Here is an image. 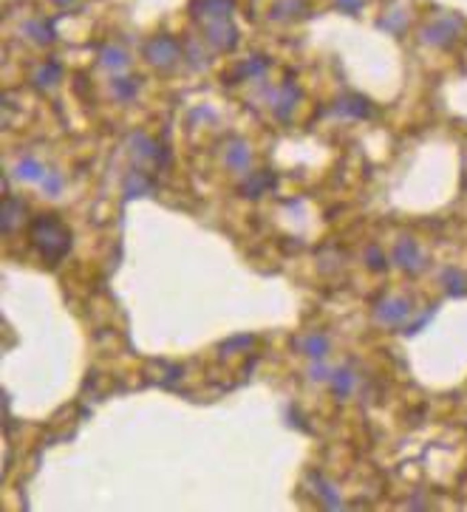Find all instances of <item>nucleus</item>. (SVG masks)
Listing matches in <instances>:
<instances>
[{"instance_id": "nucleus-1", "label": "nucleus", "mask_w": 467, "mask_h": 512, "mask_svg": "<svg viewBox=\"0 0 467 512\" xmlns=\"http://www.w3.org/2000/svg\"><path fill=\"white\" fill-rule=\"evenodd\" d=\"M29 241L43 258V264L57 266L71 252V229L57 216H37L29 224Z\"/></svg>"}, {"instance_id": "nucleus-2", "label": "nucleus", "mask_w": 467, "mask_h": 512, "mask_svg": "<svg viewBox=\"0 0 467 512\" xmlns=\"http://www.w3.org/2000/svg\"><path fill=\"white\" fill-rule=\"evenodd\" d=\"M391 261L400 266L402 272H408V275H419L425 269V255H422V249H419V244L416 241H411V238H402V241H396L394 244V249H391Z\"/></svg>"}, {"instance_id": "nucleus-3", "label": "nucleus", "mask_w": 467, "mask_h": 512, "mask_svg": "<svg viewBox=\"0 0 467 512\" xmlns=\"http://www.w3.org/2000/svg\"><path fill=\"white\" fill-rule=\"evenodd\" d=\"M413 314V303L408 297H385L374 306V317L385 325H402Z\"/></svg>"}, {"instance_id": "nucleus-4", "label": "nucleus", "mask_w": 467, "mask_h": 512, "mask_svg": "<svg viewBox=\"0 0 467 512\" xmlns=\"http://www.w3.org/2000/svg\"><path fill=\"white\" fill-rule=\"evenodd\" d=\"M142 51H145V57H148L150 65H156V68H170V65L179 60V54H181V45H179L173 37H156V40L145 43Z\"/></svg>"}, {"instance_id": "nucleus-5", "label": "nucleus", "mask_w": 467, "mask_h": 512, "mask_svg": "<svg viewBox=\"0 0 467 512\" xmlns=\"http://www.w3.org/2000/svg\"><path fill=\"white\" fill-rule=\"evenodd\" d=\"M204 37H207L209 49L229 51V49H236V43H238V29L232 26L229 20H209L204 26Z\"/></svg>"}, {"instance_id": "nucleus-6", "label": "nucleus", "mask_w": 467, "mask_h": 512, "mask_svg": "<svg viewBox=\"0 0 467 512\" xmlns=\"http://www.w3.org/2000/svg\"><path fill=\"white\" fill-rule=\"evenodd\" d=\"M462 32V20L459 17H439L431 26L422 29V40L428 45H451Z\"/></svg>"}, {"instance_id": "nucleus-7", "label": "nucleus", "mask_w": 467, "mask_h": 512, "mask_svg": "<svg viewBox=\"0 0 467 512\" xmlns=\"http://www.w3.org/2000/svg\"><path fill=\"white\" fill-rule=\"evenodd\" d=\"M232 9H236V0H193L190 12L198 23H209V20H229Z\"/></svg>"}, {"instance_id": "nucleus-8", "label": "nucleus", "mask_w": 467, "mask_h": 512, "mask_svg": "<svg viewBox=\"0 0 467 512\" xmlns=\"http://www.w3.org/2000/svg\"><path fill=\"white\" fill-rule=\"evenodd\" d=\"M297 102H300L297 85L286 82V85H280V88L275 91V97H272V110H275V116H277L280 122H289L292 113H295V108H297Z\"/></svg>"}, {"instance_id": "nucleus-9", "label": "nucleus", "mask_w": 467, "mask_h": 512, "mask_svg": "<svg viewBox=\"0 0 467 512\" xmlns=\"http://www.w3.org/2000/svg\"><path fill=\"white\" fill-rule=\"evenodd\" d=\"M277 184V178H275V173H269V170H264V173H252V176H247L244 181H241V196L244 198H261L266 190H272Z\"/></svg>"}, {"instance_id": "nucleus-10", "label": "nucleus", "mask_w": 467, "mask_h": 512, "mask_svg": "<svg viewBox=\"0 0 467 512\" xmlns=\"http://www.w3.org/2000/svg\"><path fill=\"white\" fill-rule=\"evenodd\" d=\"M128 145H130V153H133L136 161H156V156L161 150V145L156 142V139H150L148 133H139V130L130 133Z\"/></svg>"}, {"instance_id": "nucleus-11", "label": "nucleus", "mask_w": 467, "mask_h": 512, "mask_svg": "<svg viewBox=\"0 0 467 512\" xmlns=\"http://www.w3.org/2000/svg\"><path fill=\"white\" fill-rule=\"evenodd\" d=\"M23 216H26V204H23L20 198H6L3 201V209H0V226H3V235H12V232L20 226Z\"/></svg>"}, {"instance_id": "nucleus-12", "label": "nucleus", "mask_w": 467, "mask_h": 512, "mask_svg": "<svg viewBox=\"0 0 467 512\" xmlns=\"http://www.w3.org/2000/svg\"><path fill=\"white\" fill-rule=\"evenodd\" d=\"M297 351L309 360H326L329 354V337L326 334H306L297 340Z\"/></svg>"}, {"instance_id": "nucleus-13", "label": "nucleus", "mask_w": 467, "mask_h": 512, "mask_svg": "<svg viewBox=\"0 0 467 512\" xmlns=\"http://www.w3.org/2000/svg\"><path fill=\"white\" fill-rule=\"evenodd\" d=\"M439 283H442V289H445L451 297H464L467 294V277L456 266H445V269H442L439 272Z\"/></svg>"}, {"instance_id": "nucleus-14", "label": "nucleus", "mask_w": 467, "mask_h": 512, "mask_svg": "<svg viewBox=\"0 0 467 512\" xmlns=\"http://www.w3.org/2000/svg\"><path fill=\"white\" fill-rule=\"evenodd\" d=\"M125 198L133 201V198H142V196H150L153 193V181L145 176V173H139V170H130L125 176Z\"/></svg>"}, {"instance_id": "nucleus-15", "label": "nucleus", "mask_w": 467, "mask_h": 512, "mask_svg": "<svg viewBox=\"0 0 467 512\" xmlns=\"http://www.w3.org/2000/svg\"><path fill=\"white\" fill-rule=\"evenodd\" d=\"M354 382H357V377H354V371L352 368H334L332 371V377H329V385H332V391H334V397L337 399H345L348 393L354 391Z\"/></svg>"}, {"instance_id": "nucleus-16", "label": "nucleus", "mask_w": 467, "mask_h": 512, "mask_svg": "<svg viewBox=\"0 0 467 512\" xmlns=\"http://www.w3.org/2000/svg\"><path fill=\"white\" fill-rule=\"evenodd\" d=\"M227 167L229 170H247L249 167V145L244 139H232L227 145Z\"/></svg>"}, {"instance_id": "nucleus-17", "label": "nucleus", "mask_w": 467, "mask_h": 512, "mask_svg": "<svg viewBox=\"0 0 467 512\" xmlns=\"http://www.w3.org/2000/svg\"><path fill=\"white\" fill-rule=\"evenodd\" d=\"M100 62L105 68H111V71H125V68L130 65V57L125 49H119V45H102L100 49Z\"/></svg>"}, {"instance_id": "nucleus-18", "label": "nucleus", "mask_w": 467, "mask_h": 512, "mask_svg": "<svg viewBox=\"0 0 467 512\" xmlns=\"http://www.w3.org/2000/svg\"><path fill=\"white\" fill-rule=\"evenodd\" d=\"M14 176H17L20 181H43V178H45V167L40 165L37 159L26 156V159H20L17 165H14Z\"/></svg>"}, {"instance_id": "nucleus-19", "label": "nucleus", "mask_w": 467, "mask_h": 512, "mask_svg": "<svg viewBox=\"0 0 467 512\" xmlns=\"http://www.w3.org/2000/svg\"><path fill=\"white\" fill-rule=\"evenodd\" d=\"M337 113L352 116V119H365V116H371V105L363 97H345L337 102Z\"/></svg>"}, {"instance_id": "nucleus-20", "label": "nucleus", "mask_w": 467, "mask_h": 512, "mask_svg": "<svg viewBox=\"0 0 467 512\" xmlns=\"http://www.w3.org/2000/svg\"><path fill=\"white\" fill-rule=\"evenodd\" d=\"M300 14H309V6L303 3V0H277L275 9H272L275 20H295Z\"/></svg>"}, {"instance_id": "nucleus-21", "label": "nucleus", "mask_w": 467, "mask_h": 512, "mask_svg": "<svg viewBox=\"0 0 467 512\" xmlns=\"http://www.w3.org/2000/svg\"><path fill=\"white\" fill-rule=\"evenodd\" d=\"M26 32L34 43H40V45H45V43H52L57 34H54V26H52V20H29L26 23Z\"/></svg>"}, {"instance_id": "nucleus-22", "label": "nucleus", "mask_w": 467, "mask_h": 512, "mask_svg": "<svg viewBox=\"0 0 467 512\" xmlns=\"http://www.w3.org/2000/svg\"><path fill=\"white\" fill-rule=\"evenodd\" d=\"M269 68V60L266 57H252V60H244L236 71V80H255V77H264Z\"/></svg>"}, {"instance_id": "nucleus-23", "label": "nucleus", "mask_w": 467, "mask_h": 512, "mask_svg": "<svg viewBox=\"0 0 467 512\" xmlns=\"http://www.w3.org/2000/svg\"><path fill=\"white\" fill-rule=\"evenodd\" d=\"M60 77H62V65H60L57 60H52V62H45L40 71L34 74V85H37V88H49V85L60 82Z\"/></svg>"}, {"instance_id": "nucleus-24", "label": "nucleus", "mask_w": 467, "mask_h": 512, "mask_svg": "<svg viewBox=\"0 0 467 512\" xmlns=\"http://www.w3.org/2000/svg\"><path fill=\"white\" fill-rule=\"evenodd\" d=\"M312 478L317 481V490H320V498H323V504L329 507V509H340V507H343V498L337 496V490H334V487H332L329 481H323L320 476H312Z\"/></svg>"}, {"instance_id": "nucleus-25", "label": "nucleus", "mask_w": 467, "mask_h": 512, "mask_svg": "<svg viewBox=\"0 0 467 512\" xmlns=\"http://www.w3.org/2000/svg\"><path fill=\"white\" fill-rule=\"evenodd\" d=\"M136 94H139V85H136V80H125V77L113 80V97L119 100V102H130Z\"/></svg>"}, {"instance_id": "nucleus-26", "label": "nucleus", "mask_w": 467, "mask_h": 512, "mask_svg": "<svg viewBox=\"0 0 467 512\" xmlns=\"http://www.w3.org/2000/svg\"><path fill=\"white\" fill-rule=\"evenodd\" d=\"M365 264L374 269V272H383L388 266V258H385V252L377 246V244H371L368 252H365Z\"/></svg>"}, {"instance_id": "nucleus-27", "label": "nucleus", "mask_w": 467, "mask_h": 512, "mask_svg": "<svg viewBox=\"0 0 467 512\" xmlns=\"http://www.w3.org/2000/svg\"><path fill=\"white\" fill-rule=\"evenodd\" d=\"M436 312H439V306H436V303H433V306H428V309H425L422 314H419V317H416V320H413V323L408 325V329H405V334H408V337L419 334V331H422V329H425V325H428V323L433 320V314H436Z\"/></svg>"}, {"instance_id": "nucleus-28", "label": "nucleus", "mask_w": 467, "mask_h": 512, "mask_svg": "<svg viewBox=\"0 0 467 512\" xmlns=\"http://www.w3.org/2000/svg\"><path fill=\"white\" fill-rule=\"evenodd\" d=\"M40 184H43V190L49 193V196H60V193H62V187H65V181H62V176H60V173H45V178H43Z\"/></svg>"}, {"instance_id": "nucleus-29", "label": "nucleus", "mask_w": 467, "mask_h": 512, "mask_svg": "<svg viewBox=\"0 0 467 512\" xmlns=\"http://www.w3.org/2000/svg\"><path fill=\"white\" fill-rule=\"evenodd\" d=\"M309 377L315 380V382H323V380H329L332 377V368L326 365L323 360H312V368H309Z\"/></svg>"}, {"instance_id": "nucleus-30", "label": "nucleus", "mask_w": 467, "mask_h": 512, "mask_svg": "<svg viewBox=\"0 0 467 512\" xmlns=\"http://www.w3.org/2000/svg\"><path fill=\"white\" fill-rule=\"evenodd\" d=\"M388 17H391V20H385V23H383V26H385V29H391L394 34H400V32L405 29V23H408V20H405V14H400V12H394V14H388Z\"/></svg>"}, {"instance_id": "nucleus-31", "label": "nucleus", "mask_w": 467, "mask_h": 512, "mask_svg": "<svg viewBox=\"0 0 467 512\" xmlns=\"http://www.w3.org/2000/svg\"><path fill=\"white\" fill-rule=\"evenodd\" d=\"M334 3H337V9L345 12V14H357V12L363 9L365 0H334Z\"/></svg>"}, {"instance_id": "nucleus-32", "label": "nucleus", "mask_w": 467, "mask_h": 512, "mask_svg": "<svg viewBox=\"0 0 467 512\" xmlns=\"http://www.w3.org/2000/svg\"><path fill=\"white\" fill-rule=\"evenodd\" d=\"M247 345H252V337H249V334H244V337H238V340H227V342L221 345V351H238V348H247Z\"/></svg>"}, {"instance_id": "nucleus-33", "label": "nucleus", "mask_w": 467, "mask_h": 512, "mask_svg": "<svg viewBox=\"0 0 467 512\" xmlns=\"http://www.w3.org/2000/svg\"><path fill=\"white\" fill-rule=\"evenodd\" d=\"M181 374H184V371H181L179 365H168V374H165V385H176V382L181 380Z\"/></svg>"}, {"instance_id": "nucleus-34", "label": "nucleus", "mask_w": 467, "mask_h": 512, "mask_svg": "<svg viewBox=\"0 0 467 512\" xmlns=\"http://www.w3.org/2000/svg\"><path fill=\"white\" fill-rule=\"evenodd\" d=\"M187 51H190V60H193V65H196V68H201V65H204V54H201V49H198L196 43L187 45Z\"/></svg>"}, {"instance_id": "nucleus-35", "label": "nucleus", "mask_w": 467, "mask_h": 512, "mask_svg": "<svg viewBox=\"0 0 467 512\" xmlns=\"http://www.w3.org/2000/svg\"><path fill=\"white\" fill-rule=\"evenodd\" d=\"M57 6H68V3H74V0H54Z\"/></svg>"}]
</instances>
